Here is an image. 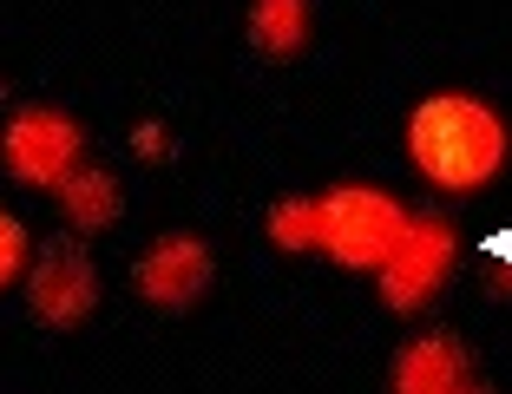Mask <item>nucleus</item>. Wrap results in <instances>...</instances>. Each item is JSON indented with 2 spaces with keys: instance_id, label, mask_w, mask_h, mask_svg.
Listing matches in <instances>:
<instances>
[{
  "instance_id": "f257e3e1",
  "label": "nucleus",
  "mask_w": 512,
  "mask_h": 394,
  "mask_svg": "<svg viewBox=\"0 0 512 394\" xmlns=\"http://www.w3.org/2000/svg\"><path fill=\"white\" fill-rule=\"evenodd\" d=\"M407 152H414L421 178L440 191H480L506 165V119L467 92H434L407 119Z\"/></svg>"
},
{
  "instance_id": "f03ea898",
  "label": "nucleus",
  "mask_w": 512,
  "mask_h": 394,
  "mask_svg": "<svg viewBox=\"0 0 512 394\" xmlns=\"http://www.w3.org/2000/svg\"><path fill=\"white\" fill-rule=\"evenodd\" d=\"M407 211L375 184H342V191L316 197V250L335 257L342 270H381L388 250L401 243Z\"/></svg>"
},
{
  "instance_id": "7ed1b4c3",
  "label": "nucleus",
  "mask_w": 512,
  "mask_h": 394,
  "mask_svg": "<svg viewBox=\"0 0 512 394\" xmlns=\"http://www.w3.org/2000/svg\"><path fill=\"white\" fill-rule=\"evenodd\" d=\"M453 250H460V237H453L447 217H407L401 243H394L388 263H381V303H388L394 316L427 309L440 296V283L453 276Z\"/></svg>"
},
{
  "instance_id": "20e7f679",
  "label": "nucleus",
  "mask_w": 512,
  "mask_h": 394,
  "mask_svg": "<svg viewBox=\"0 0 512 394\" xmlns=\"http://www.w3.org/2000/svg\"><path fill=\"white\" fill-rule=\"evenodd\" d=\"M79 152H86L79 119H66V112H53V106H27L7 125V171H14L20 184H53V191H60V178L79 171Z\"/></svg>"
},
{
  "instance_id": "39448f33",
  "label": "nucleus",
  "mask_w": 512,
  "mask_h": 394,
  "mask_svg": "<svg viewBox=\"0 0 512 394\" xmlns=\"http://www.w3.org/2000/svg\"><path fill=\"white\" fill-rule=\"evenodd\" d=\"M27 309L46 329H79L99 309V270L79 243H46L27 276Z\"/></svg>"
},
{
  "instance_id": "423d86ee",
  "label": "nucleus",
  "mask_w": 512,
  "mask_h": 394,
  "mask_svg": "<svg viewBox=\"0 0 512 394\" xmlns=\"http://www.w3.org/2000/svg\"><path fill=\"white\" fill-rule=\"evenodd\" d=\"M211 289V250L197 237H158L138 263V296L151 309H191Z\"/></svg>"
},
{
  "instance_id": "0eeeda50",
  "label": "nucleus",
  "mask_w": 512,
  "mask_h": 394,
  "mask_svg": "<svg viewBox=\"0 0 512 394\" xmlns=\"http://www.w3.org/2000/svg\"><path fill=\"white\" fill-rule=\"evenodd\" d=\"M473 388H480L473 381V355L447 329L414 335L401 349V362H394V381H388V394H473Z\"/></svg>"
},
{
  "instance_id": "6e6552de",
  "label": "nucleus",
  "mask_w": 512,
  "mask_h": 394,
  "mask_svg": "<svg viewBox=\"0 0 512 394\" xmlns=\"http://www.w3.org/2000/svg\"><path fill=\"white\" fill-rule=\"evenodd\" d=\"M250 46L263 60H296L302 46H309V0H256Z\"/></svg>"
},
{
  "instance_id": "1a4fd4ad",
  "label": "nucleus",
  "mask_w": 512,
  "mask_h": 394,
  "mask_svg": "<svg viewBox=\"0 0 512 394\" xmlns=\"http://www.w3.org/2000/svg\"><path fill=\"white\" fill-rule=\"evenodd\" d=\"M60 211H66V224H73V230L119 224V178H112V171L79 165L73 178H60Z\"/></svg>"
},
{
  "instance_id": "9d476101",
  "label": "nucleus",
  "mask_w": 512,
  "mask_h": 394,
  "mask_svg": "<svg viewBox=\"0 0 512 394\" xmlns=\"http://www.w3.org/2000/svg\"><path fill=\"white\" fill-rule=\"evenodd\" d=\"M270 243L276 250H316V197H283L270 211Z\"/></svg>"
},
{
  "instance_id": "9b49d317",
  "label": "nucleus",
  "mask_w": 512,
  "mask_h": 394,
  "mask_svg": "<svg viewBox=\"0 0 512 394\" xmlns=\"http://www.w3.org/2000/svg\"><path fill=\"white\" fill-rule=\"evenodd\" d=\"M20 270H27V230H20V217L0 211V289L14 283Z\"/></svg>"
},
{
  "instance_id": "f8f14e48",
  "label": "nucleus",
  "mask_w": 512,
  "mask_h": 394,
  "mask_svg": "<svg viewBox=\"0 0 512 394\" xmlns=\"http://www.w3.org/2000/svg\"><path fill=\"white\" fill-rule=\"evenodd\" d=\"M486 296L512 303V257H493V263H486Z\"/></svg>"
},
{
  "instance_id": "ddd939ff",
  "label": "nucleus",
  "mask_w": 512,
  "mask_h": 394,
  "mask_svg": "<svg viewBox=\"0 0 512 394\" xmlns=\"http://www.w3.org/2000/svg\"><path fill=\"white\" fill-rule=\"evenodd\" d=\"M138 158H171V145H165V125H138Z\"/></svg>"
},
{
  "instance_id": "4468645a",
  "label": "nucleus",
  "mask_w": 512,
  "mask_h": 394,
  "mask_svg": "<svg viewBox=\"0 0 512 394\" xmlns=\"http://www.w3.org/2000/svg\"><path fill=\"white\" fill-rule=\"evenodd\" d=\"M473 394H499V388H473Z\"/></svg>"
}]
</instances>
